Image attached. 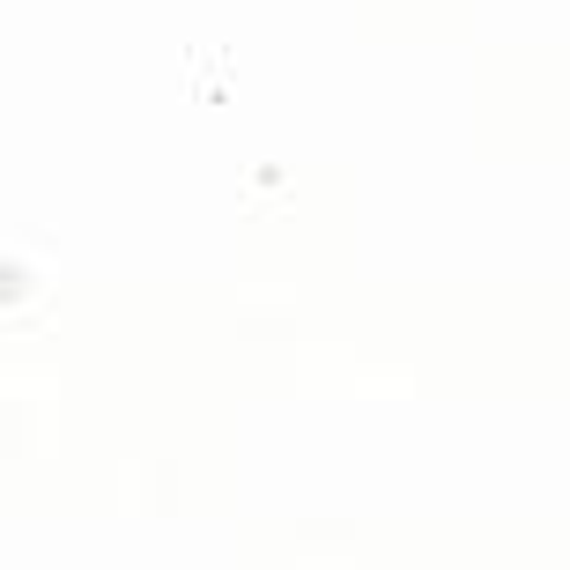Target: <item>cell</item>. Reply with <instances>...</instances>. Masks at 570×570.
I'll use <instances>...</instances> for the list:
<instances>
[]
</instances>
